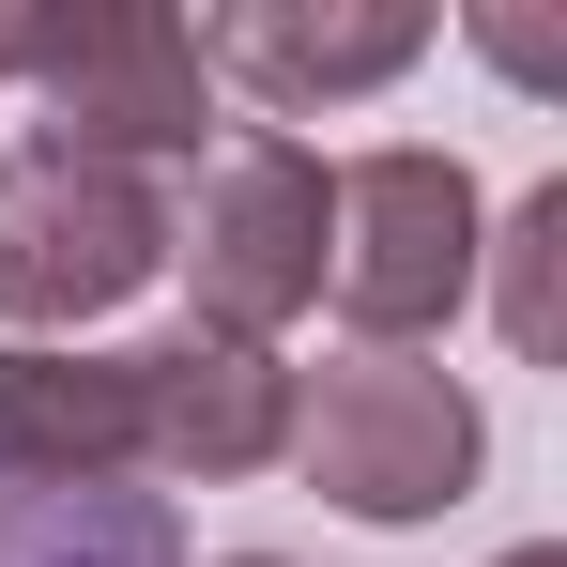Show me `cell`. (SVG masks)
I'll list each match as a JSON object with an SVG mask.
<instances>
[{"mask_svg":"<svg viewBox=\"0 0 567 567\" xmlns=\"http://www.w3.org/2000/svg\"><path fill=\"white\" fill-rule=\"evenodd\" d=\"M338 522H369V537H414V522H445L491 461V414H475L461 369H414V353H322V369H291V445H277Z\"/></svg>","mask_w":567,"mask_h":567,"instance_id":"1","label":"cell"},{"mask_svg":"<svg viewBox=\"0 0 567 567\" xmlns=\"http://www.w3.org/2000/svg\"><path fill=\"white\" fill-rule=\"evenodd\" d=\"M0 78L47 107V154H93V169L199 154L215 123V78L169 0H0Z\"/></svg>","mask_w":567,"mask_h":567,"instance_id":"2","label":"cell"},{"mask_svg":"<svg viewBox=\"0 0 567 567\" xmlns=\"http://www.w3.org/2000/svg\"><path fill=\"white\" fill-rule=\"evenodd\" d=\"M322 246H338V169H322L307 138H277V123H246V138L199 169V215L169 230L199 338H246V353L322 307Z\"/></svg>","mask_w":567,"mask_h":567,"instance_id":"3","label":"cell"},{"mask_svg":"<svg viewBox=\"0 0 567 567\" xmlns=\"http://www.w3.org/2000/svg\"><path fill=\"white\" fill-rule=\"evenodd\" d=\"M169 277V199L138 169H93V154H0V322L47 353L62 322H107L123 291Z\"/></svg>","mask_w":567,"mask_h":567,"instance_id":"4","label":"cell"},{"mask_svg":"<svg viewBox=\"0 0 567 567\" xmlns=\"http://www.w3.org/2000/svg\"><path fill=\"white\" fill-rule=\"evenodd\" d=\"M475 246H491V215H475V169L461 154H430V138H383L338 169V246H322V291H338V322L399 353V338H430L445 307L475 291Z\"/></svg>","mask_w":567,"mask_h":567,"instance_id":"5","label":"cell"},{"mask_svg":"<svg viewBox=\"0 0 567 567\" xmlns=\"http://www.w3.org/2000/svg\"><path fill=\"white\" fill-rule=\"evenodd\" d=\"M199 78H246L261 107H353L383 78L430 62V0H353V16H307V0H215L185 16Z\"/></svg>","mask_w":567,"mask_h":567,"instance_id":"6","label":"cell"},{"mask_svg":"<svg viewBox=\"0 0 567 567\" xmlns=\"http://www.w3.org/2000/svg\"><path fill=\"white\" fill-rule=\"evenodd\" d=\"M138 475H261L291 445V369L246 338H138Z\"/></svg>","mask_w":567,"mask_h":567,"instance_id":"7","label":"cell"},{"mask_svg":"<svg viewBox=\"0 0 567 567\" xmlns=\"http://www.w3.org/2000/svg\"><path fill=\"white\" fill-rule=\"evenodd\" d=\"M0 461L16 475H138V369L123 353H0Z\"/></svg>","mask_w":567,"mask_h":567,"instance_id":"8","label":"cell"},{"mask_svg":"<svg viewBox=\"0 0 567 567\" xmlns=\"http://www.w3.org/2000/svg\"><path fill=\"white\" fill-rule=\"evenodd\" d=\"M0 567H185V522L138 475H16L0 461Z\"/></svg>","mask_w":567,"mask_h":567,"instance_id":"9","label":"cell"},{"mask_svg":"<svg viewBox=\"0 0 567 567\" xmlns=\"http://www.w3.org/2000/svg\"><path fill=\"white\" fill-rule=\"evenodd\" d=\"M475 261H506V353H522V369H567V169L522 185V215H506Z\"/></svg>","mask_w":567,"mask_h":567,"instance_id":"10","label":"cell"},{"mask_svg":"<svg viewBox=\"0 0 567 567\" xmlns=\"http://www.w3.org/2000/svg\"><path fill=\"white\" fill-rule=\"evenodd\" d=\"M506 567H567V553H553V537H537V553H506Z\"/></svg>","mask_w":567,"mask_h":567,"instance_id":"11","label":"cell"},{"mask_svg":"<svg viewBox=\"0 0 567 567\" xmlns=\"http://www.w3.org/2000/svg\"><path fill=\"white\" fill-rule=\"evenodd\" d=\"M215 567H291V553H215Z\"/></svg>","mask_w":567,"mask_h":567,"instance_id":"12","label":"cell"}]
</instances>
